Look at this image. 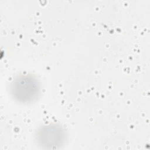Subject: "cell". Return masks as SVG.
Masks as SVG:
<instances>
[{
	"label": "cell",
	"instance_id": "obj_1",
	"mask_svg": "<svg viewBox=\"0 0 150 150\" xmlns=\"http://www.w3.org/2000/svg\"><path fill=\"white\" fill-rule=\"evenodd\" d=\"M11 90L16 100L21 103H28L36 98L39 85L36 79L32 76L23 75L13 81Z\"/></svg>",
	"mask_w": 150,
	"mask_h": 150
},
{
	"label": "cell",
	"instance_id": "obj_2",
	"mask_svg": "<svg viewBox=\"0 0 150 150\" xmlns=\"http://www.w3.org/2000/svg\"><path fill=\"white\" fill-rule=\"evenodd\" d=\"M40 143L47 147H52L59 145L63 138V131L56 125L44 127L38 134Z\"/></svg>",
	"mask_w": 150,
	"mask_h": 150
}]
</instances>
